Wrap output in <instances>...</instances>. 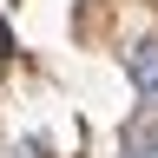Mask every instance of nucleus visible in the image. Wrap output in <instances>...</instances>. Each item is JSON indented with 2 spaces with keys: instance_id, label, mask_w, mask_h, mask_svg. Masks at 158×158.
<instances>
[{
  "instance_id": "nucleus-3",
  "label": "nucleus",
  "mask_w": 158,
  "mask_h": 158,
  "mask_svg": "<svg viewBox=\"0 0 158 158\" xmlns=\"http://www.w3.org/2000/svg\"><path fill=\"white\" fill-rule=\"evenodd\" d=\"M7 53H13V33H7V27H0V59H7Z\"/></svg>"
},
{
  "instance_id": "nucleus-2",
  "label": "nucleus",
  "mask_w": 158,
  "mask_h": 158,
  "mask_svg": "<svg viewBox=\"0 0 158 158\" xmlns=\"http://www.w3.org/2000/svg\"><path fill=\"white\" fill-rule=\"evenodd\" d=\"M132 152H138V158H158V132L145 138V145H132Z\"/></svg>"
},
{
  "instance_id": "nucleus-4",
  "label": "nucleus",
  "mask_w": 158,
  "mask_h": 158,
  "mask_svg": "<svg viewBox=\"0 0 158 158\" xmlns=\"http://www.w3.org/2000/svg\"><path fill=\"white\" fill-rule=\"evenodd\" d=\"M118 158H138V152H118Z\"/></svg>"
},
{
  "instance_id": "nucleus-1",
  "label": "nucleus",
  "mask_w": 158,
  "mask_h": 158,
  "mask_svg": "<svg viewBox=\"0 0 158 158\" xmlns=\"http://www.w3.org/2000/svg\"><path fill=\"white\" fill-rule=\"evenodd\" d=\"M125 73L138 92H158V40H138V46L125 53Z\"/></svg>"
}]
</instances>
